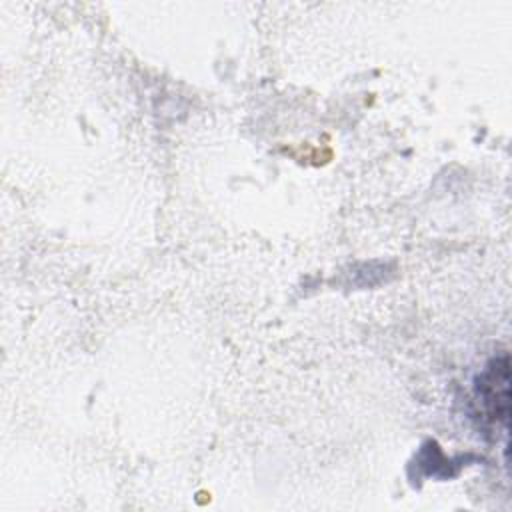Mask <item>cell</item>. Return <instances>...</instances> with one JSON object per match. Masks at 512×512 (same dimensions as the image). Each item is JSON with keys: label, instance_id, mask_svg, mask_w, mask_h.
Wrapping results in <instances>:
<instances>
[{"label": "cell", "instance_id": "1", "mask_svg": "<svg viewBox=\"0 0 512 512\" xmlns=\"http://www.w3.org/2000/svg\"><path fill=\"white\" fill-rule=\"evenodd\" d=\"M478 394L492 420L508 422L510 414V366L508 356L494 358L478 378Z\"/></svg>", "mask_w": 512, "mask_h": 512}]
</instances>
